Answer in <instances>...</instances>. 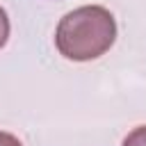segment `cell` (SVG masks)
Masks as SVG:
<instances>
[{
	"mask_svg": "<svg viewBox=\"0 0 146 146\" xmlns=\"http://www.w3.org/2000/svg\"><path fill=\"white\" fill-rule=\"evenodd\" d=\"M116 41V21L110 9L87 5L68 11L55 32L57 50L73 62H89L105 55Z\"/></svg>",
	"mask_w": 146,
	"mask_h": 146,
	"instance_id": "cell-1",
	"label": "cell"
},
{
	"mask_svg": "<svg viewBox=\"0 0 146 146\" xmlns=\"http://www.w3.org/2000/svg\"><path fill=\"white\" fill-rule=\"evenodd\" d=\"M9 39V18H7V11L0 7V48L7 43Z\"/></svg>",
	"mask_w": 146,
	"mask_h": 146,
	"instance_id": "cell-3",
	"label": "cell"
},
{
	"mask_svg": "<svg viewBox=\"0 0 146 146\" xmlns=\"http://www.w3.org/2000/svg\"><path fill=\"white\" fill-rule=\"evenodd\" d=\"M123 146H146V125H139L132 132H128V137L123 139Z\"/></svg>",
	"mask_w": 146,
	"mask_h": 146,
	"instance_id": "cell-2",
	"label": "cell"
},
{
	"mask_svg": "<svg viewBox=\"0 0 146 146\" xmlns=\"http://www.w3.org/2000/svg\"><path fill=\"white\" fill-rule=\"evenodd\" d=\"M0 146H23L18 141V137L9 135V132H0Z\"/></svg>",
	"mask_w": 146,
	"mask_h": 146,
	"instance_id": "cell-4",
	"label": "cell"
}]
</instances>
